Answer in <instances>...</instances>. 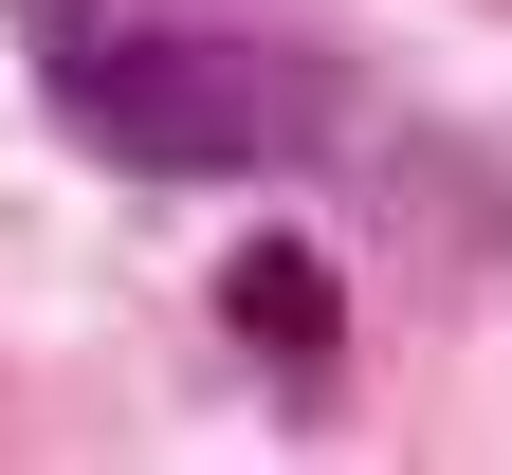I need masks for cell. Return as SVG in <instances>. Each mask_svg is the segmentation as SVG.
<instances>
[{
  "mask_svg": "<svg viewBox=\"0 0 512 475\" xmlns=\"http://www.w3.org/2000/svg\"><path fill=\"white\" fill-rule=\"evenodd\" d=\"M74 128L110 165H165V183H238V165H293L311 147V74L256 37H202V19H147V0H19Z\"/></svg>",
  "mask_w": 512,
  "mask_h": 475,
  "instance_id": "6da1fadb",
  "label": "cell"
},
{
  "mask_svg": "<svg viewBox=\"0 0 512 475\" xmlns=\"http://www.w3.org/2000/svg\"><path fill=\"white\" fill-rule=\"evenodd\" d=\"M220 311L256 329V348H293V366H311V348L348 329V293H330V256H311V238H256L238 275H220Z\"/></svg>",
  "mask_w": 512,
  "mask_h": 475,
  "instance_id": "7a4b0ae2",
  "label": "cell"
}]
</instances>
